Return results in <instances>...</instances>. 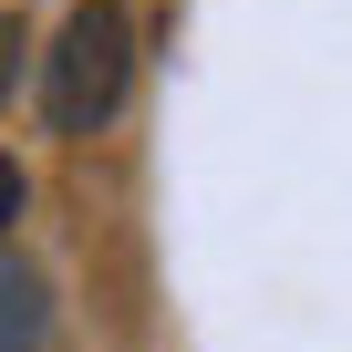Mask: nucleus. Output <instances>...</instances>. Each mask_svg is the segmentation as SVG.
Segmentation results:
<instances>
[{
	"label": "nucleus",
	"mask_w": 352,
	"mask_h": 352,
	"mask_svg": "<svg viewBox=\"0 0 352 352\" xmlns=\"http://www.w3.org/2000/svg\"><path fill=\"white\" fill-rule=\"evenodd\" d=\"M124 83H135V21L114 11V0H83V11L63 21V42L42 52V114H52V135L114 124Z\"/></svg>",
	"instance_id": "obj_1"
},
{
	"label": "nucleus",
	"mask_w": 352,
	"mask_h": 352,
	"mask_svg": "<svg viewBox=\"0 0 352 352\" xmlns=\"http://www.w3.org/2000/svg\"><path fill=\"white\" fill-rule=\"evenodd\" d=\"M52 342V280L0 239V352H42Z\"/></svg>",
	"instance_id": "obj_2"
},
{
	"label": "nucleus",
	"mask_w": 352,
	"mask_h": 352,
	"mask_svg": "<svg viewBox=\"0 0 352 352\" xmlns=\"http://www.w3.org/2000/svg\"><path fill=\"white\" fill-rule=\"evenodd\" d=\"M21 208H32V176H21L11 155H0V239H11V218H21Z\"/></svg>",
	"instance_id": "obj_3"
},
{
	"label": "nucleus",
	"mask_w": 352,
	"mask_h": 352,
	"mask_svg": "<svg viewBox=\"0 0 352 352\" xmlns=\"http://www.w3.org/2000/svg\"><path fill=\"white\" fill-rule=\"evenodd\" d=\"M11 83H21V21H0V104H11Z\"/></svg>",
	"instance_id": "obj_4"
}]
</instances>
